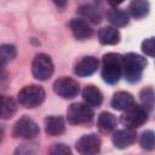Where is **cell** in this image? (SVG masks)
Wrapping results in <instances>:
<instances>
[{
  "instance_id": "1",
  "label": "cell",
  "mask_w": 155,
  "mask_h": 155,
  "mask_svg": "<svg viewBox=\"0 0 155 155\" xmlns=\"http://www.w3.org/2000/svg\"><path fill=\"white\" fill-rule=\"evenodd\" d=\"M147 59L137 53L130 52L122 56V75L130 84H136L142 79L147 67Z\"/></svg>"
},
{
  "instance_id": "2",
  "label": "cell",
  "mask_w": 155,
  "mask_h": 155,
  "mask_svg": "<svg viewBox=\"0 0 155 155\" xmlns=\"http://www.w3.org/2000/svg\"><path fill=\"white\" fill-rule=\"evenodd\" d=\"M102 79L109 85L119 82L122 75V56L115 52H108L102 58Z\"/></svg>"
},
{
  "instance_id": "3",
  "label": "cell",
  "mask_w": 155,
  "mask_h": 155,
  "mask_svg": "<svg viewBox=\"0 0 155 155\" xmlns=\"http://www.w3.org/2000/svg\"><path fill=\"white\" fill-rule=\"evenodd\" d=\"M45 97H46V93H45V90L41 86H39V85H28V86H24L18 92L17 99H18V103L22 107L33 109V108H36V107L41 105L45 101Z\"/></svg>"
},
{
  "instance_id": "4",
  "label": "cell",
  "mask_w": 155,
  "mask_h": 155,
  "mask_svg": "<svg viewBox=\"0 0 155 155\" xmlns=\"http://www.w3.org/2000/svg\"><path fill=\"white\" fill-rule=\"evenodd\" d=\"M94 113L85 103H71L67 110V120L70 125H87L93 120Z\"/></svg>"
},
{
  "instance_id": "5",
  "label": "cell",
  "mask_w": 155,
  "mask_h": 155,
  "mask_svg": "<svg viewBox=\"0 0 155 155\" xmlns=\"http://www.w3.org/2000/svg\"><path fill=\"white\" fill-rule=\"evenodd\" d=\"M54 65L51 57L46 53H39L31 62V74L39 81H45L52 76Z\"/></svg>"
},
{
  "instance_id": "6",
  "label": "cell",
  "mask_w": 155,
  "mask_h": 155,
  "mask_svg": "<svg viewBox=\"0 0 155 155\" xmlns=\"http://www.w3.org/2000/svg\"><path fill=\"white\" fill-rule=\"evenodd\" d=\"M120 121L126 128L136 130L148 121V111L142 105L133 104L131 108L122 113Z\"/></svg>"
},
{
  "instance_id": "7",
  "label": "cell",
  "mask_w": 155,
  "mask_h": 155,
  "mask_svg": "<svg viewBox=\"0 0 155 155\" xmlns=\"http://www.w3.org/2000/svg\"><path fill=\"white\" fill-rule=\"evenodd\" d=\"M39 132H40V128L38 126V124L28 115H23L13 125L12 136L15 138L33 139L39 134Z\"/></svg>"
},
{
  "instance_id": "8",
  "label": "cell",
  "mask_w": 155,
  "mask_h": 155,
  "mask_svg": "<svg viewBox=\"0 0 155 155\" xmlns=\"http://www.w3.org/2000/svg\"><path fill=\"white\" fill-rule=\"evenodd\" d=\"M53 91L62 98L71 99L76 97L80 92V86L76 80L69 76H62L57 79L53 84Z\"/></svg>"
},
{
  "instance_id": "9",
  "label": "cell",
  "mask_w": 155,
  "mask_h": 155,
  "mask_svg": "<svg viewBox=\"0 0 155 155\" xmlns=\"http://www.w3.org/2000/svg\"><path fill=\"white\" fill-rule=\"evenodd\" d=\"M102 140L98 134L90 133L78 139L75 149L80 155H98L101 151Z\"/></svg>"
},
{
  "instance_id": "10",
  "label": "cell",
  "mask_w": 155,
  "mask_h": 155,
  "mask_svg": "<svg viewBox=\"0 0 155 155\" xmlns=\"http://www.w3.org/2000/svg\"><path fill=\"white\" fill-rule=\"evenodd\" d=\"M98 65H99V62H98V59L96 57H93V56H85V57H82L75 64L74 73L78 76H81V78L91 76L92 74H94L97 71Z\"/></svg>"
},
{
  "instance_id": "11",
  "label": "cell",
  "mask_w": 155,
  "mask_h": 155,
  "mask_svg": "<svg viewBox=\"0 0 155 155\" xmlns=\"http://www.w3.org/2000/svg\"><path fill=\"white\" fill-rule=\"evenodd\" d=\"M76 12L79 16L84 18V21H86L87 23L90 22L92 24L101 23L103 18L102 10L99 6H97V4H82L78 7Z\"/></svg>"
},
{
  "instance_id": "12",
  "label": "cell",
  "mask_w": 155,
  "mask_h": 155,
  "mask_svg": "<svg viewBox=\"0 0 155 155\" xmlns=\"http://www.w3.org/2000/svg\"><path fill=\"white\" fill-rule=\"evenodd\" d=\"M69 29L76 40H86L93 35L92 27L81 18H73L69 22Z\"/></svg>"
},
{
  "instance_id": "13",
  "label": "cell",
  "mask_w": 155,
  "mask_h": 155,
  "mask_svg": "<svg viewBox=\"0 0 155 155\" xmlns=\"http://www.w3.org/2000/svg\"><path fill=\"white\" fill-rule=\"evenodd\" d=\"M136 138H137V134H136L134 130L124 128V130H117L113 133L111 142L115 145V148L125 149V148H128L130 145H132L136 142Z\"/></svg>"
},
{
  "instance_id": "14",
  "label": "cell",
  "mask_w": 155,
  "mask_h": 155,
  "mask_svg": "<svg viewBox=\"0 0 155 155\" xmlns=\"http://www.w3.org/2000/svg\"><path fill=\"white\" fill-rule=\"evenodd\" d=\"M45 132L48 136L56 137L61 136L65 132V121L63 116L57 115H50L45 119Z\"/></svg>"
},
{
  "instance_id": "15",
  "label": "cell",
  "mask_w": 155,
  "mask_h": 155,
  "mask_svg": "<svg viewBox=\"0 0 155 155\" xmlns=\"http://www.w3.org/2000/svg\"><path fill=\"white\" fill-rule=\"evenodd\" d=\"M110 104L115 110L125 111V110H127L128 108H131L136 103H134V97L130 92L119 91V92L114 93V96H113V98L110 101Z\"/></svg>"
},
{
  "instance_id": "16",
  "label": "cell",
  "mask_w": 155,
  "mask_h": 155,
  "mask_svg": "<svg viewBox=\"0 0 155 155\" xmlns=\"http://www.w3.org/2000/svg\"><path fill=\"white\" fill-rule=\"evenodd\" d=\"M81 94L85 104H87L88 107H99L103 102V94L101 90L94 85H87L82 90Z\"/></svg>"
},
{
  "instance_id": "17",
  "label": "cell",
  "mask_w": 155,
  "mask_h": 155,
  "mask_svg": "<svg viewBox=\"0 0 155 155\" xmlns=\"http://www.w3.org/2000/svg\"><path fill=\"white\" fill-rule=\"evenodd\" d=\"M98 40L102 45H116L120 41V33L116 28L107 25L98 30Z\"/></svg>"
},
{
  "instance_id": "18",
  "label": "cell",
  "mask_w": 155,
  "mask_h": 155,
  "mask_svg": "<svg viewBox=\"0 0 155 155\" xmlns=\"http://www.w3.org/2000/svg\"><path fill=\"white\" fill-rule=\"evenodd\" d=\"M17 113V103L13 98L0 94V119L8 120Z\"/></svg>"
},
{
  "instance_id": "19",
  "label": "cell",
  "mask_w": 155,
  "mask_h": 155,
  "mask_svg": "<svg viewBox=\"0 0 155 155\" xmlns=\"http://www.w3.org/2000/svg\"><path fill=\"white\" fill-rule=\"evenodd\" d=\"M117 125V120L115 117V115H113L109 111H103L98 115V120H97V126L98 130L102 133H110L116 128Z\"/></svg>"
},
{
  "instance_id": "20",
  "label": "cell",
  "mask_w": 155,
  "mask_h": 155,
  "mask_svg": "<svg viewBox=\"0 0 155 155\" xmlns=\"http://www.w3.org/2000/svg\"><path fill=\"white\" fill-rule=\"evenodd\" d=\"M107 18L113 24L114 28L126 27L128 24V22H130L128 13L122 11V10H120V8H116V7H113L107 12Z\"/></svg>"
},
{
  "instance_id": "21",
  "label": "cell",
  "mask_w": 155,
  "mask_h": 155,
  "mask_svg": "<svg viewBox=\"0 0 155 155\" xmlns=\"http://www.w3.org/2000/svg\"><path fill=\"white\" fill-rule=\"evenodd\" d=\"M17 56V50L11 44H4L0 46V71H4L6 65L13 61Z\"/></svg>"
},
{
  "instance_id": "22",
  "label": "cell",
  "mask_w": 155,
  "mask_h": 155,
  "mask_svg": "<svg viewBox=\"0 0 155 155\" xmlns=\"http://www.w3.org/2000/svg\"><path fill=\"white\" fill-rule=\"evenodd\" d=\"M149 10H150V5L148 1L144 0H134L128 5V11L134 18H143L148 16Z\"/></svg>"
},
{
  "instance_id": "23",
  "label": "cell",
  "mask_w": 155,
  "mask_h": 155,
  "mask_svg": "<svg viewBox=\"0 0 155 155\" xmlns=\"http://www.w3.org/2000/svg\"><path fill=\"white\" fill-rule=\"evenodd\" d=\"M139 99L142 103V107L149 113L154 108V101H155V94L153 87H145L139 92Z\"/></svg>"
},
{
  "instance_id": "24",
  "label": "cell",
  "mask_w": 155,
  "mask_h": 155,
  "mask_svg": "<svg viewBox=\"0 0 155 155\" xmlns=\"http://www.w3.org/2000/svg\"><path fill=\"white\" fill-rule=\"evenodd\" d=\"M139 144L145 150H153L155 147V134L151 130L144 131L139 138Z\"/></svg>"
},
{
  "instance_id": "25",
  "label": "cell",
  "mask_w": 155,
  "mask_h": 155,
  "mask_svg": "<svg viewBox=\"0 0 155 155\" xmlns=\"http://www.w3.org/2000/svg\"><path fill=\"white\" fill-rule=\"evenodd\" d=\"M50 155H71V150L63 143H56L50 149Z\"/></svg>"
},
{
  "instance_id": "26",
  "label": "cell",
  "mask_w": 155,
  "mask_h": 155,
  "mask_svg": "<svg viewBox=\"0 0 155 155\" xmlns=\"http://www.w3.org/2000/svg\"><path fill=\"white\" fill-rule=\"evenodd\" d=\"M35 153L36 148L34 144H22L15 150L13 155H35Z\"/></svg>"
},
{
  "instance_id": "27",
  "label": "cell",
  "mask_w": 155,
  "mask_h": 155,
  "mask_svg": "<svg viewBox=\"0 0 155 155\" xmlns=\"http://www.w3.org/2000/svg\"><path fill=\"white\" fill-rule=\"evenodd\" d=\"M154 38L150 36L148 39H145L143 42H142V51L149 56V57H154Z\"/></svg>"
},
{
  "instance_id": "28",
  "label": "cell",
  "mask_w": 155,
  "mask_h": 155,
  "mask_svg": "<svg viewBox=\"0 0 155 155\" xmlns=\"http://www.w3.org/2000/svg\"><path fill=\"white\" fill-rule=\"evenodd\" d=\"M7 86H8V75L5 70L0 71V94L7 88Z\"/></svg>"
},
{
  "instance_id": "29",
  "label": "cell",
  "mask_w": 155,
  "mask_h": 155,
  "mask_svg": "<svg viewBox=\"0 0 155 155\" xmlns=\"http://www.w3.org/2000/svg\"><path fill=\"white\" fill-rule=\"evenodd\" d=\"M54 5L56 6H58V7H64L65 5H67V1H54Z\"/></svg>"
},
{
  "instance_id": "30",
  "label": "cell",
  "mask_w": 155,
  "mask_h": 155,
  "mask_svg": "<svg viewBox=\"0 0 155 155\" xmlns=\"http://www.w3.org/2000/svg\"><path fill=\"white\" fill-rule=\"evenodd\" d=\"M2 138H4V130L0 127V142L2 140Z\"/></svg>"
}]
</instances>
